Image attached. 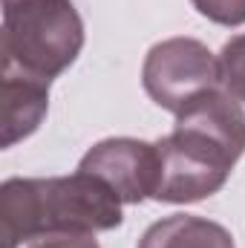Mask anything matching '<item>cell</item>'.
<instances>
[{"mask_svg": "<svg viewBox=\"0 0 245 248\" xmlns=\"http://www.w3.org/2000/svg\"><path fill=\"white\" fill-rule=\"evenodd\" d=\"M156 202H199L219 193L245 153V110L225 87L208 90L176 116L173 130L156 141Z\"/></svg>", "mask_w": 245, "mask_h": 248, "instance_id": "cell-1", "label": "cell"}, {"mask_svg": "<svg viewBox=\"0 0 245 248\" xmlns=\"http://www.w3.org/2000/svg\"><path fill=\"white\" fill-rule=\"evenodd\" d=\"M122 205L113 187L87 170L46 179H6L0 187L3 248L55 234L113 231L124 219Z\"/></svg>", "mask_w": 245, "mask_h": 248, "instance_id": "cell-2", "label": "cell"}, {"mask_svg": "<svg viewBox=\"0 0 245 248\" xmlns=\"http://www.w3.org/2000/svg\"><path fill=\"white\" fill-rule=\"evenodd\" d=\"M81 49L84 20L72 0H3L0 66L52 81Z\"/></svg>", "mask_w": 245, "mask_h": 248, "instance_id": "cell-3", "label": "cell"}, {"mask_svg": "<svg viewBox=\"0 0 245 248\" xmlns=\"http://www.w3.org/2000/svg\"><path fill=\"white\" fill-rule=\"evenodd\" d=\"M141 84L156 107L179 116L190 101L222 87L219 55H214L196 38L159 41L144 58Z\"/></svg>", "mask_w": 245, "mask_h": 248, "instance_id": "cell-4", "label": "cell"}, {"mask_svg": "<svg viewBox=\"0 0 245 248\" xmlns=\"http://www.w3.org/2000/svg\"><path fill=\"white\" fill-rule=\"evenodd\" d=\"M78 170H87L119 193L124 205H138L156 196L159 187V150L150 141L116 136L92 144Z\"/></svg>", "mask_w": 245, "mask_h": 248, "instance_id": "cell-5", "label": "cell"}, {"mask_svg": "<svg viewBox=\"0 0 245 248\" xmlns=\"http://www.w3.org/2000/svg\"><path fill=\"white\" fill-rule=\"evenodd\" d=\"M0 127L3 147L29 139L49 110V81L0 66Z\"/></svg>", "mask_w": 245, "mask_h": 248, "instance_id": "cell-6", "label": "cell"}, {"mask_svg": "<svg viewBox=\"0 0 245 248\" xmlns=\"http://www.w3.org/2000/svg\"><path fill=\"white\" fill-rule=\"evenodd\" d=\"M136 248H237L234 237L225 225L193 217V214H173L153 222Z\"/></svg>", "mask_w": 245, "mask_h": 248, "instance_id": "cell-7", "label": "cell"}, {"mask_svg": "<svg viewBox=\"0 0 245 248\" xmlns=\"http://www.w3.org/2000/svg\"><path fill=\"white\" fill-rule=\"evenodd\" d=\"M219 75L222 87L245 104V35L231 38L219 52Z\"/></svg>", "mask_w": 245, "mask_h": 248, "instance_id": "cell-8", "label": "cell"}, {"mask_svg": "<svg viewBox=\"0 0 245 248\" xmlns=\"http://www.w3.org/2000/svg\"><path fill=\"white\" fill-rule=\"evenodd\" d=\"M193 9L219 23V26H243L245 23V0H190Z\"/></svg>", "mask_w": 245, "mask_h": 248, "instance_id": "cell-9", "label": "cell"}, {"mask_svg": "<svg viewBox=\"0 0 245 248\" xmlns=\"http://www.w3.org/2000/svg\"><path fill=\"white\" fill-rule=\"evenodd\" d=\"M29 248H98L95 234H55L29 243Z\"/></svg>", "mask_w": 245, "mask_h": 248, "instance_id": "cell-10", "label": "cell"}]
</instances>
